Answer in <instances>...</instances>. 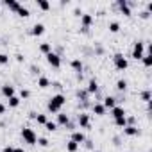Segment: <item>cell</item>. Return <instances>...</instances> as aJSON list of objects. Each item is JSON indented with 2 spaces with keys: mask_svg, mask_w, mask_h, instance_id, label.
Segmentation results:
<instances>
[{
  "mask_svg": "<svg viewBox=\"0 0 152 152\" xmlns=\"http://www.w3.org/2000/svg\"><path fill=\"white\" fill-rule=\"evenodd\" d=\"M66 104V97L63 95V93H56V95H52V99L48 100V106H47V109H48V113H61V107Z\"/></svg>",
  "mask_w": 152,
  "mask_h": 152,
  "instance_id": "1",
  "label": "cell"
},
{
  "mask_svg": "<svg viewBox=\"0 0 152 152\" xmlns=\"http://www.w3.org/2000/svg\"><path fill=\"white\" fill-rule=\"evenodd\" d=\"M113 64H115V68L116 70H120V72H124V70H127V66H129V61H127V57L124 56V54H115L113 56Z\"/></svg>",
  "mask_w": 152,
  "mask_h": 152,
  "instance_id": "2",
  "label": "cell"
},
{
  "mask_svg": "<svg viewBox=\"0 0 152 152\" xmlns=\"http://www.w3.org/2000/svg\"><path fill=\"white\" fill-rule=\"evenodd\" d=\"M22 138H23V141L29 143V145H36V141H38V134H36L34 129H31V127H23V129H22Z\"/></svg>",
  "mask_w": 152,
  "mask_h": 152,
  "instance_id": "3",
  "label": "cell"
},
{
  "mask_svg": "<svg viewBox=\"0 0 152 152\" xmlns=\"http://www.w3.org/2000/svg\"><path fill=\"white\" fill-rule=\"evenodd\" d=\"M143 56H145V41H136L134 47H132V54H131V57L136 59V61H141Z\"/></svg>",
  "mask_w": 152,
  "mask_h": 152,
  "instance_id": "4",
  "label": "cell"
},
{
  "mask_svg": "<svg viewBox=\"0 0 152 152\" xmlns=\"http://www.w3.org/2000/svg\"><path fill=\"white\" fill-rule=\"evenodd\" d=\"M45 57H47V63H48L52 68H61V56H59V54H56V52H48Z\"/></svg>",
  "mask_w": 152,
  "mask_h": 152,
  "instance_id": "5",
  "label": "cell"
},
{
  "mask_svg": "<svg viewBox=\"0 0 152 152\" xmlns=\"http://www.w3.org/2000/svg\"><path fill=\"white\" fill-rule=\"evenodd\" d=\"M116 6H118V9H120L122 15L131 16V4L127 2V0H116Z\"/></svg>",
  "mask_w": 152,
  "mask_h": 152,
  "instance_id": "6",
  "label": "cell"
},
{
  "mask_svg": "<svg viewBox=\"0 0 152 152\" xmlns=\"http://www.w3.org/2000/svg\"><path fill=\"white\" fill-rule=\"evenodd\" d=\"M93 22H95L93 15H90V13H83V16H81V27L90 29V27L93 25Z\"/></svg>",
  "mask_w": 152,
  "mask_h": 152,
  "instance_id": "7",
  "label": "cell"
},
{
  "mask_svg": "<svg viewBox=\"0 0 152 152\" xmlns=\"http://www.w3.org/2000/svg\"><path fill=\"white\" fill-rule=\"evenodd\" d=\"M70 140H72V141H75L77 145H81V143H84V141H86V136H84V132H83V131H73Z\"/></svg>",
  "mask_w": 152,
  "mask_h": 152,
  "instance_id": "8",
  "label": "cell"
},
{
  "mask_svg": "<svg viewBox=\"0 0 152 152\" xmlns=\"http://www.w3.org/2000/svg\"><path fill=\"white\" fill-rule=\"evenodd\" d=\"M109 111H111L113 120H116V118H124V116H125V109H124L122 106H115V107L109 109Z\"/></svg>",
  "mask_w": 152,
  "mask_h": 152,
  "instance_id": "9",
  "label": "cell"
},
{
  "mask_svg": "<svg viewBox=\"0 0 152 152\" xmlns=\"http://www.w3.org/2000/svg\"><path fill=\"white\" fill-rule=\"evenodd\" d=\"M77 122H79V127L88 129V127H90V115H88V113H81L79 118H77Z\"/></svg>",
  "mask_w": 152,
  "mask_h": 152,
  "instance_id": "10",
  "label": "cell"
},
{
  "mask_svg": "<svg viewBox=\"0 0 152 152\" xmlns=\"http://www.w3.org/2000/svg\"><path fill=\"white\" fill-rule=\"evenodd\" d=\"M86 91H88V95L97 93V91H99V81H97V79H90V81H88V88H86Z\"/></svg>",
  "mask_w": 152,
  "mask_h": 152,
  "instance_id": "11",
  "label": "cell"
},
{
  "mask_svg": "<svg viewBox=\"0 0 152 152\" xmlns=\"http://www.w3.org/2000/svg\"><path fill=\"white\" fill-rule=\"evenodd\" d=\"M100 104H102L106 109H113V107L116 106V99H115V97H111V95H107V97H106Z\"/></svg>",
  "mask_w": 152,
  "mask_h": 152,
  "instance_id": "12",
  "label": "cell"
},
{
  "mask_svg": "<svg viewBox=\"0 0 152 152\" xmlns=\"http://www.w3.org/2000/svg\"><path fill=\"white\" fill-rule=\"evenodd\" d=\"M124 134L125 136H140V129L136 125H125L124 127Z\"/></svg>",
  "mask_w": 152,
  "mask_h": 152,
  "instance_id": "13",
  "label": "cell"
},
{
  "mask_svg": "<svg viewBox=\"0 0 152 152\" xmlns=\"http://www.w3.org/2000/svg\"><path fill=\"white\" fill-rule=\"evenodd\" d=\"M68 124H70V116H68L66 113H57V125L68 127Z\"/></svg>",
  "mask_w": 152,
  "mask_h": 152,
  "instance_id": "14",
  "label": "cell"
},
{
  "mask_svg": "<svg viewBox=\"0 0 152 152\" xmlns=\"http://www.w3.org/2000/svg\"><path fill=\"white\" fill-rule=\"evenodd\" d=\"M45 32V25L43 23H34V27L31 29V34L32 36H41Z\"/></svg>",
  "mask_w": 152,
  "mask_h": 152,
  "instance_id": "15",
  "label": "cell"
},
{
  "mask_svg": "<svg viewBox=\"0 0 152 152\" xmlns=\"http://www.w3.org/2000/svg\"><path fill=\"white\" fill-rule=\"evenodd\" d=\"M91 109H93V113H95L97 116H102V115H106V107H104L100 102H95V104L91 106Z\"/></svg>",
  "mask_w": 152,
  "mask_h": 152,
  "instance_id": "16",
  "label": "cell"
},
{
  "mask_svg": "<svg viewBox=\"0 0 152 152\" xmlns=\"http://www.w3.org/2000/svg\"><path fill=\"white\" fill-rule=\"evenodd\" d=\"M70 66L77 72V73H83V61L81 59H72L70 61Z\"/></svg>",
  "mask_w": 152,
  "mask_h": 152,
  "instance_id": "17",
  "label": "cell"
},
{
  "mask_svg": "<svg viewBox=\"0 0 152 152\" xmlns=\"http://www.w3.org/2000/svg\"><path fill=\"white\" fill-rule=\"evenodd\" d=\"M2 95L7 97V99L13 97V95H15V86H11V84H4V86H2Z\"/></svg>",
  "mask_w": 152,
  "mask_h": 152,
  "instance_id": "18",
  "label": "cell"
},
{
  "mask_svg": "<svg viewBox=\"0 0 152 152\" xmlns=\"http://www.w3.org/2000/svg\"><path fill=\"white\" fill-rule=\"evenodd\" d=\"M38 86H39L41 90L48 88V86H50V79H48V77H45V75H41V77H38Z\"/></svg>",
  "mask_w": 152,
  "mask_h": 152,
  "instance_id": "19",
  "label": "cell"
},
{
  "mask_svg": "<svg viewBox=\"0 0 152 152\" xmlns=\"http://www.w3.org/2000/svg\"><path fill=\"white\" fill-rule=\"evenodd\" d=\"M141 61H143L145 68H150V66H152V54H150V52H145V56L141 57Z\"/></svg>",
  "mask_w": 152,
  "mask_h": 152,
  "instance_id": "20",
  "label": "cell"
},
{
  "mask_svg": "<svg viewBox=\"0 0 152 152\" xmlns=\"http://www.w3.org/2000/svg\"><path fill=\"white\" fill-rule=\"evenodd\" d=\"M6 6H7L11 11H15V13H16V11L20 9V6H22V4H20V2H16V0H7V2H6Z\"/></svg>",
  "mask_w": 152,
  "mask_h": 152,
  "instance_id": "21",
  "label": "cell"
},
{
  "mask_svg": "<svg viewBox=\"0 0 152 152\" xmlns=\"http://www.w3.org/2000/svg\"><path fill=\"white\" fill-rule=\"evenodd\" d=\"M16 15H18V16H22V18H27V16H31V11H29L25 6H20V9L16 11Z\"/></svg>",
  "mask_w": 152,
  "mask_h": 152,
  "instance_id": "22",
  "label": "cell"
},
{
  "mask_svg": "<svg viewBox=\"0 0 152 152\" xmlns=\"http://www.w3.org/2000/svg\"><path fill=\"white\" fill-rule=\"evenodd\" d=\"M7 100H9V107H18L22 99H20V97H16V95H13V97H9Z\"/></svg>",
  "mask_w": 152,
  "mask_h": 152,
  "instance_id": "23",
  "label": "cell"
},
{
  "mask_svg": "<svg viewBox=\"0 0 152 152\" xmlns=\"http://www.w3.org/2000/svg\"><path fill=\"white\" fill-rule=\"evenodd\" d=\"M77 150H79V145L75 143V141L70 140V141L66 143V152H77Z\"/></svg>",
  "mask_w": 152,
  "mask_h": 152,
  "instance_id": "24",
  "label": "cell"
},
{
  "mask_svg": "<svg viewBox=\"0 0 152 152\" xmlns=\"http://www.w3.org/2000/svg\"><path fill=\"white\" fill-rule=\"evenodd\" d=\"M39 52L47 56L48 52H52V45H50V43H41V45H39Z\"/></svg>",
  "mask_w": 152,
  "mask_h": 152,
  "instance_id": "25",
  "label": "cell"
},
{
  "mask_svg": "<svg viewBox=\"0 0 152 152\" xmlns=\"http://www.w3.org/2000/svg\"><path fill=\"white\" fill-rule=\"evenodd\" d=\"M38 7L41 9V11H48L50 9V2H47V0H38Z\"/></svg>",
  "mask_w": 152,
  "mask_h": 152,
  "instance_id": "26",
  "label": "cell"
},
{
  "mask_svg": "<svg viewBox=\"0 0 152 152\" xmlns=\"http://www.w3.org/2000/svg\"><path fill=\"white\" fill-rule=\"evenodd\" d=\"M109 32H113V34L120 32V23L118 22H109Z\"/></svg>",
  "mask_w": 152,
  "mask_h": 152,
  "instance_id": "27",
  "label": "cell"
},
{
  "mask_svg": "<svg viewBox=\"0 0 152 152\" xmlns=\"http://www.w3.org/2000/svg\"><path fill=\"white\" fill-rule=\"evenodd\" d=\"M116 90H118V91H125V90H127V81H125V79L116 81Z\"/></svg>",
  "mask_w": 152,
  "mask_h": 152,
  "instance_id": "28",
  "label": "cell"
},
{
  "mask_svg": "<svg viewBox=\"0 0 152 152\" xmlns=\"http://www.w3.org/2000/svg\"><path fill=\"white\" fill-rule=\"evenodd\" d=\"M77 99L83 100V102H88V91L86 90H79L77 91Z\"/></svg>",
  "mask_w": 152,
  "mask_h": 152,
  "instance_id": "29",
  "label": "cell"
},
{
  "mask_svg": "<svg viewBox=\"0 0 152 152\" xmlns=\"http://www.w3.org/2000/svg\"><path fill=\"white\" fill-rule=\"evenodd\" d=\"M36 122H38L39 125H45V124L48 122V118H47V115H36Z\"/></svg>",
  "mask_w": 152,
  "mask_h": 152,
  "instance_id": "30",
  "label": "cell"
},
{
  "mask_svg": "<svg viewBox=\"0 0 152 152\" xmlns=\"http://www.w3.org/2000/svg\"><path fill=\"white\" fill-rule=\"evenodd\" d=\"M115 125H116V127H120V129H124V127L127 125V120H125V116H124V118H116V120H115Z\"/></svg>",
  "mask_w": 152,
  "mask_h": 152,
  "instance_id": "31",
  "label": "cell"
},
{
  "mask_svg": "<svg viewBox=\"0 0 152 152\" xmlns=\"http://www.w3.org/2000/svg\"><path fill=\"white\" fill-rule=\"evenodd\" d=\"M141 100L143 102H150V90H145V91H141Z\"/></svg>",
  "mask_w": 152,
  "mask_h": 152,
  "instance_id": "32",
  "label": "cell"
},
{
  "mask_svg": "<svg viewBox=\"0 0 152 152\" xmlns=\"http://www.w3.org/2000/svg\"><path fill=\"white\" fill-rule=\"evenodd\" d=\"M45 129L52 132V131H56V129H57V124H56V122H50V120H48V122L45 124Z\"/></svg>",
  "mask_w": 152,
  "mask_h": 152,
  "instance_id": "33",
  "label": "cell"
},
{
  "mask_svg": "<svg viewBox=\"0 0 152 152\" xmlns=\"http://www.w3.org/2000/svg\"><path fill=\"white\" fill-rule=\"evenodd\" d=\"M36 143H38L39 147H48V145H50V141H48L47 138H38V141H36Z\"/></svg>",
  "mask_w": 152,
  "mask_h": 152,
  "instance_id": "34",
  "label": "cell"
},
{
  "mask_svg": "<svg viewBox=\"0 0 152 152\" xmlns=\"http://www.w3.org/2000/svg\"><path fill=\"white\" fill-rule=\"evenodd\" d=\"M0 64H9V56L7 54H0Z\"/></svg>",
  "mask_w": 152,
  "mask_h": 152,
  "instance_id": "35",
  "label": "cell"
},
{
  "mask_svg": "<svg viewBox=\"0 0 152 152\" xmlns=\"http://www.w3.org/2000/svg\"><path fill=\"white\" fill-rule=\"evenodd\" d=\"M29 97H31V91L22 88V91H20V99H29Z\"/></svg>",
  "mask_w": 152,
  "mask_h": 152,
  "instance_id": "36",
  "label": "cell"
},
{
  "mask_svg": "<svg viewBox=\"0 0 152 152\" xmlns=\"http://www.w3.org/2000/svg\"><path fill=\"white\" fill-rule=\"evenodd\" d=\"M31 73H34V75H38V73H39V68H38L36 64H31Z\"/></svg>",
  "mask_w": 152,
  "mask_h": 152,
  "instance_id": "37",
  "label": "cell"
},
{
  "mask_svg": "<svg viewBox=\"0 0 152 152\" xmlns=\"http://www.w3.org/2000/svg\"><path fill=\"white\" fill-rule=\"evenodd\" d=\"M140 16H141V18H145V20H147V18H148V16H150V13H148V11H147V9H145V11H141V13H140Z\"/></svg>",
  "mask_w": 152,
  "mask_h": 152,
  "instance_id": "38",
  "label": "cell"
},
{
  "mask_svg": "<svg viewBox=\"0 0 152 152\" xmlns=\"http://www.w3.org/2000/svg\"><path fill=\"white\" fill-rule=\"evenodd\" d=\"M84 147H86V148H93V141H91V140H86V141H84Z\"/></svg>",
  "mask_w": 152,
  "mask_h": 152,
  "instance_id": "39",
  "label": "cell"
},
{
  "mask_svg": "<svg viewBox=\"0 0 152 152\" xmlns=\"http://www.w3.org/2000/svg\"><path fill=\"white\" fill-rule=\"evenodd\" d=\"M6 109H7V107H6V104H2V102H0V116H2V115L6 113Z\"/></svg>",
  "mask_w": 152,
  "mask_h": 152,
  "instance_id": "40",
  "label": "cell"
},
{
  "mask_svg": "<svg viewBox=\"0 0 152 152\" xmlns=\"http://www.w3.org/2000/svg\"><path fill=\"white\" fill-rule=\"evenodd\" d=\"M15 57H16V61H18V63H23V59H25V57H23V54H16Z\"/></svg>",
  "mask_w": 152,
  "mask_h": 152,
  "instance_id": "41",
  "label": "cell"
},
{
  "mask_svg": "<svg viewBox=\"0 0 152 152\" xmlns=\"http://www.w3.org/2000/svg\"><path fill=\"white\" fill-rule=\"evenodd\" d=\"M2 152H15V147L7 145V147H4V150H2Z\"/></svg>",
  "mask_w": 152,
  "mask_h": 152,
  "instance_id": "42",
  "label": "cell"
},
{
  "mask_svg": "<svg viewBox=\"0 0 152 152\" xmlns=\"http://www.w3.org/2000/svg\"><path fill=\"white\" fill-rule=\"evenodd\" d=\"M73 15H75V16H83V11H81V9H75Z\"/></svg>",
  "mask_w": 152,
  "mask_h": 152,
  "instance_id": "43",
  "label": "cell"
},
{
  "mask_svg": "<svg viewBox=\"0 0 152 152\" xmlns=\"http://www.w3.org/2000/svg\"><path fill=\"white\" fill-rule=\"evenodd\" d=\"M79 31H81V32H83V34H88V32H90V29H86V27H81V29H79Z\"/></svg>",
  "mask_w": 152,
  "mask_h": 152,
  "instance_id": "44",
  "label": "cell"
},
{
  "mask_svg": "<svg viewBox=\"0 0 152 152\" xmlns=\"http://www.w3.org/2000/svg\"><path fill=\"white\" fill-rule=\"evenodd\" d=\"M15 152H25V150H23L22 147H16V148H15Z\"/></svg>",
  "mask_w": 152,
  "mask_h": 152,
  "instance_id": "45",
  "label": "cell"
},
{
  "mask_svg": "<svg viewBox=\"0 0 152 152\" xmlns=\"http://www.w3.org/2000/svg\"><path fill=\"white\" fill-rule=\"evenodd\" d=\"M93 152H100V150H93Z\"/></svg>",
  "mask_w": 152,
  "mask_h": 152,
  "instance_id": "46",
  "label": "cell"
},
{
  "mask_svg": "<svg viewBox=\"0 0 152 152\" xmlns=\"http://www.w3.org/2000/svg\"><path fill=\"white\" fill-rule=\"evenodd\" d=\"M0 152H2V150H0Z\"/></svg>",
  "mask_w": 152,
  "mask_h": 152,
  "instance_id": "47",
  "label": "cell"
}]
</instances>
